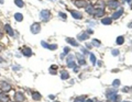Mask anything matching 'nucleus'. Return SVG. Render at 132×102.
Returning <instances> with one entry per match:
<instances>
[{"label": "nucleus", "instance_id": "9b49d317", "mask_svg": "<svg viewBox=\"0 0 132 102\" xmlns=\"http://www.w3.org/2000/svg\"><path fill=\"white\" fill-rule=\"evenodd\" d=\"M5 31L8 33V35H10V36H15V32H13V30H12V28L9 24H6L5 25Z\"/></svg>", "mask_w": 132, "mask_h": 102}, {"label": "nucleus", "instance_id": "cd10ccee", "mask_svg": "<svg viewBox=\"0 0 132 102\" xmlns=\"http://www.w3.org/2000/svg\"><path fill=\"white\" fill-rule=\"evenodd\" d=\"M90 60H91L92 65H95V64H96V56L94 54H90Z\"/></svg>", "mask_w": 132, "mask_h": 102}, {"label": "nucleus", "instance_id": "c756f323", "mask_svg": "<svg viewBox=\"0 0 132 102\" xmlns=\"http://www.w3.org/2000/svg\"><path fill=\"white\" fill-rule=\"evenodd\" d=\"M92 44H94L95 46H99L100 45V42H99L98 40H92Z\"/></svg>", "mask_w": 132, "mask_h": 102}, {"label": "nucleus", "instance_id": "0eeeda50", "mask_svg": "<svg viewBox=\"0 0 132 102\" xmlns=\"http://www.w3.org/2000/svg\"><path fill=\"white\" fill-rule=\"evenodd\" d=\"M122 13H123V9L122 8H119V10H117V11L115 12V13L112 14V19H115V20H117V19H119V18L122 15Z\"/></svg>", "mask_w": 132, "mask_h": 102}, {"label": "nucleus", "instance_id": "a878e982", "mask_svg": "<svg viewBox=\"0 0 132 102\" xmlns=\"http://www.w3.org/2000/svg\"><path fill=\"white\" fill-rule=\"evenodd\" d=\"M85 100H86V97H85V96H81V97H78L77 99H75L74 102H84Z\"/></svg>", "mask_w": 132, "mask_h": 102}, {"label": "nucleus", "instance_id": "72a5a7b5", "mask_svg": "<svg viewBox=\"0 0 132 102\" xmlns=\"http://www.w3.org/2000/svg\"><path fill=\"white\" fill-rule=\"evenodd\" d=\"M123 91H124V92H131L132 89L131 88H128V87H126V88L123 89Z\"/></svg>", "mask_w": 132, "mask_h": 102}, {"label": "nucleus", "instance_id": "f704fd0d", "mask_svg": "<svg viewBox=\"0 0 132 102\" xmlns=\"http://www.w3.org/2000/svg\"><path fill=\"white\" fill-rule=\"evenodd\" d=\"M84 102H94V100H92V99H87V100H85Z\"/></svg>", "mask_w": 132, "mask_h": 102}, {"label": "nucleus", "instance_id": "f8f14e48", "mask_svg": "<svg viewBox=\"0 0 132 102\" xmlns=\"http://www.w3.org/2000/svg\"><path fill=\"white\" fill-rule=\"evenodd\" d=\"M22 54L24 55V56H26V57L31 56V55H32V49H31V48H29V47L22 48Z\"/></svg>", "mask_w": 132, "mask_h": 102}, {"label": "nucleus", "instance_id": "4468645a", "mask_svg": "<svg viewBox=\"0 0 132 102\" xmlns=\"http://www.w3.org/2000/svg\"><path fill=\"white\" fill-rule=\"evenodd\" d=\"M66 42L69 43V44H71L72 46H75V47H77V46L79 45L77 41H75L74 39H72V37H67V39H66Z\"/></svg>", "mask_w": 132, "mask_h": 102}, {"label": "nucleus", "instance_id": "4c0bfd02", "mask_svg": "<svg viewBox=\"0 0 132 102\" xmlns=\"http://www.w3.org/2000/svg\"><path fill=\"white\" fill-rule=\"evenodd\" d=\"M126 2H128V3H131L132 2V0H124Z\"/></svg>", "mask_w": 132, "mask_h": 102}, {"label": "nucleus", "instance_id": "5701e85b", "mask_svg": "<svg viewBox=\"0 0 132 102\" xmlns=\"http://www.w3.org/2000/svg\"><path fill=\"white\" fill-rule=\"evenodd\" d=\"M15 19L18 21V22L22 21V20H23V15H22V13H15Z\"/></svg>", "mask_w": 132, "mask_h": 102}, {"label": "nucleus", "instance_id": "473e14b6", "mask_svg": "<svg viewBox=\"0 0 132 102\" xmlns=\"http://www.w3.org/2000/svg\"><path fill=\"white\" fill-rule=\"evenodd\" d=\"M58 15H60V17H62L63 19H66V18H67V15H66L65 13H63V12H60V13H58Z\"/></svg>", "mask_w": 132, "mask_h": 102}, {"label": "nucleus", "instance_id": "f03ea898", "mask_svg": "<svg viewBox=\"0 0 132 102\" xmlns=\"http://www.w3.org/2000/svg\"><path fill=\"white\" fill-rule=\"evenodd\" d=\"M30 30H31V33H33V34L40 33V31H41L40 23H33V24L31 25V28H30Z\"/></svg>", "mask_w": 132, "mask_h": 102}, {"label": "nucleus", "instance_id": "37998d69", "mask_svg": "<svg viewBox=\"0 0 132 102\" xmlns=\"http://www.w3.org/2000/svg\"><path fill=\"white\" fill-rule=\"evenodd\" d=\"M56 102H57V101H56Z\"/></svg>", "mask_w": 132, "mask_h": 102}, {"label": "nucleus", "instance_id": "6e6552de", "mask_svg": "<svg viewBox=\"0 0 132 102\" xmlns=\"http://www.w3.org/2000/svg\"><path fill=\"white\" fill-rule=\"evenodd\" d=\"M71 13H72L73 18H74V19H76V20H81V19H83V14H81V12L72 10V11H71Z\"/></svg>", "mask_w": 132, "mask_h": 102}, {"label": "nucleus", "instance_id": "e433bc0d", "mask_svg": "<svg viewBox=\"0 0 132 102\" xmlns=\"http://www.w3.org/2000/svg\"><path fill=\"white\" fill-rule=\"evenodd\" d=\"M128 26H129V28H130V29H132V22H130V23H129V24H128Z\"/></svg>", "mask_w": 132, "mask_h": 102}, {"label": "nucleus", "instance_id": "a211bd4d", "mask_svg": "<svg viewBox=\"0 0 132 102\" xmlns=\"http://www.w3.org/2000/svg\"><path fill=\"white\" fill-rule=\"evenodd\" d=\"M0 101L1 102H8L9 101V97L7 96L5 92H1V93H0Z\"/></svg>", "mask_w": 132, "mask_h": 102}, {"label": "nucleus", "instance_id": "ea45409f", "mask_svg": "<svg viewBox=\"0 0 132 102\" xmlns=\"http://www.w3.org/2000/svg\"><path fill=\"white\" fill-rule=\"evenodd\" d=\"M0 3H3V0H0Z\"/></svg>", "mask_w": 132, "mask_h": 102}, {"label": "nucleus", "instance_id": "c85d7f7f", "mask_svg": "<svg viewBox=\"0 0 132 102\" xmlns=\"http://www.w3.org/2000/svg\"><path fill=\"white\" fill-rule=\"evenodd\" d=\"M112 86H113V87H119V86H120V80H119V79H116L115 81L112 82Z\"/></svg>", "mask_w": 132, "mask_h": 102}, {"label": "nucleus", "instance_id": "f3484780", "mask_svg": "<svg viewBox=\"0 0 132 102\" xmlns=\"http://www.w3.org/2000/svg\"><path fill=\"white\" fill-rule=\"evenodd\" d=\"M111 22H112L111 18H103V19H101V23L105 24V25H110Z\"/></svg>", "mask_w": 132, "mask_h": 102}, {"label": "nucleus", "instance_id": "f257e3e1", "mask_svg": "<svg viewBox=\"0 0 132 102\" xmlns=\"http://www.w3.org/2000/svg\"><path fill=\"white\" fill-rule=\"evenodd\" d=\"M40 17L41 19H42V21H44V22H47V21L50 20V17H51V13H50L49 10H42V11L40 12Z\"/></svg>", "mask_w": 132, "mask_h": 102}, {"label": "nucleus", "instance_id": "dca6fc26", "mask_svg": "<svg viewBox=\"0 0 132 102\" xmlns=\"http://www.w3.org/2000/svg\"><path fill=\"white\" fill-rule=\"evenodd\" d=\"M103 13H105V10H103L102 8H100V9H96V11H95V13H94V15H95L96 18H100Z\"/></svg>", "mask_w": 132, "mask_h": 102}, {"label": "nucleus", "instance_id": "79ce46f5", "mask_svg": "<svg viewBox=\"0 0 132 102\" xmlns=\"http://www.w3.org/2000/svg\"><path fill=\"white\" fill-rule=\"evenodd\" d=\"M0 49H1V46H0Z\"/></svg>", "mask_w": 132, "mask_h": 102}, {"label": "nucleus", "instance_id": "9d476101", "mask_svg": "<svg viewBox=\"0 0 132 102\" xmlns=\"http://www.w3.org/2000/svg\"><path fill=\"white\" fill-rule=\"evenodd\" d=\"M77 39L79 41H86L89 39V34L87 33V32H83V33H81L79 35L77 36Z\"/></svg>", "mask_w": 132, "mask_h": 102}, {"label": "nucleus", "instance_id": "bb28decb", "mask_svg": "<svg viewBox=\"0 0 132 102\" xmlns=\"http://www.w3.org/2000/svg\"><path fill=\"white\" fill-rule=\"evenodd\" d=\"M54 69H57V66H56V65H52L51 68H50V73H51V74H55Z\"/></svg>", "mask_w": 132, "mask_h": 102}, {"label": "nucleus", "instance_id": "393cba45", "mask_svg": "<svg viewBox=\"0 0 132 102\" xmlns=\"http://www.w3.org/2000/svg\"><path fill=\"white\" fill-rule=\"evenodd\" d=\"M15 3L19 7V8H22V7L24 6V2H23L22 0H15Z\"/></svg>", "mask_w": 132, "mask_h": 102}, {"label": "nucleus", "instance_id": "7c9ffc66", "mask_svg": "<svg viewBox=\"0 0 132 102\" xmlns=\"http://www.w3.org/2000/svg\"><path fill=\"white\" fill-rule=\"evenodd\" d=\"M81 52H83V54H84V55H87V54H89V52L87 51V49H86V48H85V47H81Z\"/></svg>", "mask_w": 132, "mask_h": 102}, {"label": "nucleus", "instance_id": "412c9836", "mask_svg": "<svg viewBox=\"0 0 132 102\" xmlns=\"http://www.w3.org/2000/svg\"><path fill=\"white\" fill-rule=\"evenodd\" d=\"M32 98H33V100H35V101H39V100H41V94L39 93V92H33V93H32Z\"/></svg>", "mask_w": 132, "mask_h": 102}, {"label": "nucleus", "instance_id": "c9c22d12", "mask_svg": "<svg viewBox=\"0 0 132 102\" xmlns=\"http://www.w3.org/2000/svg\"><path fill=\"white\" fill-rule=\"evenodd\" d=\"M87 33H88V34H91L92 33V30H91V29H89L88 31H87Z\"/></svg>", "mask_w": 132, "mask_h": 102}, {"label": "nucleus", "instance_id": "2eb2a0df", "mask_svg": "<svg viewBox=\"0 0 132 102\" xmlns=\"http://www.w3.org/2000/svg\"><path fill=\"white\" fill-rule=\"evenodd\" d=\"M41 44H42V46H43V47L49 48V49H52V51H53V49H56V48H57V45H56V44H53V45H47V44H46L45 42H41Z\"/></svg>", "mask_w": 132, "mask_h": 102}, {"label": "nucleus", "instance_id": "b1692460", "mask_svg": "<svg viewBox=\"0 0 132 102\" xmlns=\"http://www.w3.org/2000/svg\"><path fill=\"white\" fill-rule=\"evenodd\" d=\"M124 43V39H123V36H119V37H117V44L118 45H122Z\"/></svg>", "mask_w": 132, "mask_h": 102}, {"label": "nucleus", "instance_id": "2f4dec72", "mask_svg": "<svg viewBox=\"0 0 132 102\" xmlns=\"http://www.w3.org/2000/svg\"><path fill=\"white\" fill-rule=\"evenodd\" d=\"M112 55H113V56L119 55V51H118V49H113V51H112Z\"/></svg>", "mask_w": 132, "mask_h": 102}, {"label": "nucleus", "instance_id": "7ed1b4c3", "mask_svg": "<svg viewBox=\"0 0 132 102\" xmlns=\"http://www.w3.org/2000/svg\"><path fill=\"white\" fill-rule=\"evenodd\" d=\"M66 63H67V67H75V56L74 55H68V57L66 58Z\"/></svg>", "mask_w": 132, "mask_h": 102}, {"label": "nucleus", "instance_id": "1a4fd4ad", "mask_svg": "<svg viewBox=\"0 0 132 102\" xmlns=\"http://www.w3.org/2000/svg\"><path fill=\"white\" fill-rule=\"evenodd\" d=\"M0 87H1V89H2L5 92L11 90V86L9 85V83H7V82H5V81H2L1 83H0Z\"/></svg>", "mask_w": 132, "mask_h": 102}, {"label": "nucleus", "instance_id": "ddd939ff", "mask_svg": "<svg viewBox=\"0 0 132 102\" xmlns=\"http://www.w3.org/2000/svg\"><path fill=\"white\" fill-rule=\"evenodd\" d=\"M15 101H17V102H23V101H24V96H23L21 92H17V93H15Z\"/></svg>", "mask_w": 132, "mask_h": 102}, {"label": "nucleus", "instance_id": "a19ab883", "mask_svg": "<svg viewBox=\"0 0 132 102\" xmlns=\"http://www.w3.org/2000/svg\"><path fill=\"white\" fill-rule=\"evenodd\" d=\"M123 102H129V101H123Z\"/></svg>", "mask_w": 132, "mask_h": 102}, {"label": "nucleus", "instance_id": "4be33fe9", "mask_svg": "<svg viewBox=\"0 0 132 102\" xmlns=\"http://www.w3.org/2000/svg\"><path fill=\"white\" fill-rule=\"evenodd\" d=\"M61 78L63 80H66V79H68L69 78V75L67 71H62V74H61Z\"/></svg>", "mask_w": 132, "mask_h": 102}, {"label": "nucleus", "instance_id": "6ab92c4d", "mask_svg": "<svg viewBox=\"0 0 132 102\" xmlns=\"http://www.w3.org/2000/svg\"><path fill=\"white\" fill-rule=\"evenodd\" d=\"M95 11H96V9L94 8L92 6H87L86 7V12H87V13L94 14V13H95Z\"/></svg>", "mask_w": 132, "mask_h": 102}, {"label": "nucleus", "instance_id": "58836bf2", "mask_svg": "<svg viewBox=\"0 0 132 102\" xmlns=\"http://www.w3.org/2000/svg\"><path fill=\"white\" fill-rule=\"evenodd\" d=\"M54 98H55V97L53 96V94H51V96H50V99H54Z\"/></svg>", "mask_w": 132, "mask_h": 102}, {"label": "nucleus", "instance_id": "20e7f679", "mask_svg": "<svg viewBox=\"0 0 132 102\" xmlns=\"http://www.w3.org/2000/svg\"><path fill=\"white\" fill-rule=\"evenodd\" d=\"M116 96H117V90H116V89H112V90H109L107 92V98H108V100H110V101H113Z\"/></svg>", "mask_w": 132, "mask_h": 102}, {"label": "nucleus", "instance_id": "423d86ee", "mask_svg": "<svg viewBox=\"0 0 132 102\" xmlns=\"http://www.w3.org/2000/svg\"><path fill=\"white\" fill-rule=\"evenodd\" d=\"M107 5H108V7L110 9H117L119 7V1H117V0H109Z\"/></svg>", "mask_w": 132, "mask_h": 102}, {"label": "nucleus", "instance_id": "aec40b11", "mask_svg": "<svg viewBox=\"0 0 132 102\" xmlns=\"http://www.w3.org/2000/svg\"><path fill=\"white\" fill-rule=\"evenodd\" d=\"M76 57H77L78 63H79L81 65H85V64H86V60H85V58H83V56H81V54H77V55H76Z\"/></svg>", "mask_w": 132, "mask_h": 102}, {"label": "nucleus", "instance_id": "39448f33", "mask_svg": "<svg viewBox=\"0 0 132 102\" xmlns=\"http://www.w3.org/2000/svg\"><path fill=\"white\" fill-rule=\"evenodd\" d=\"M74 5L76 7H78V8H84V7H87V6H88L85 0H75V1H74Z\"/></svg>", "mask_w": 132, "mask_h": 102}]
</instances>
